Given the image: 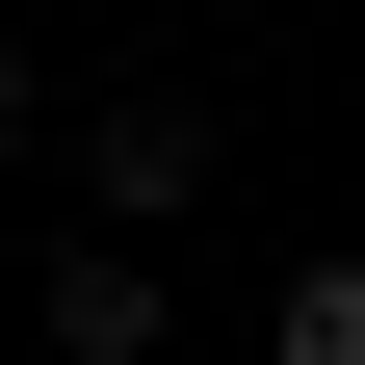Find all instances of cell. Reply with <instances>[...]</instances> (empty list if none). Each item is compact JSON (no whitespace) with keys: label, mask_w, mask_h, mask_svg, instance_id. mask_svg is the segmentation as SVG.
Masks as SVG:
<instances>
[{"label":"cell","mask_w":365,"mask_h":365,"mask_svg":"<svg viewBox=\"0 0 365 365\" xmlns=\"http://www.w3.org/2000/svg\"><path fill=\"white\" fill-rule=\"evenodd\" d=\"M26 339H53V365H157V339H182V287H157V235H78L53 287H26Z\"/></svg>","instance_id":"cell-1"},{"label":"cell","mask_w":365,"mask_h":365,"mask_svg":"<svg viewBox=\"0 0 365 365\" xmlns=\"http://www.w3.org/2000/svg\"><path fill=\"white\" fill-rule=\"evenodd\" d=\"M209 157H235L209 105H105V130H78V182H105V235H157V209H209Z\"/></svg>","instance_id":"cell-2"},{"label":"cell","mask_w":365,"mask_h":365,"mask_svg":"<svg viewBox=\"0 0 365 365\" xmlns=\"http://www.w3.org/2000/svg\"><path fill=\"white\" fill-rule=\"evenodd\" d=\"M261 365H365V261H339V235L287 261V313H261Z\"/></svg>","instance_id":"cell-3"},{"label":"cell","mask_w":365,"mask_h":365,"mask_svg":"<svg viewBox=\"0 0 365 365\" xmlns=\"http://www.w3.org/2000/svg\"><path fill=\"white\" fill-rule=\"evenodd\" d=\"M0 157H26V26H0Z\"/></svg>","instance_id":"cell-4"}]
</instances>
